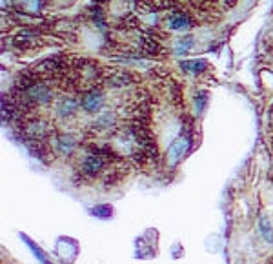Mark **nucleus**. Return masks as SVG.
Masks as SVG:
<instances>
[{
  "label": "nucleus",
  "instance_id": "1a4fd4ad",
  "mask_svg": "<svg viewBox=\"0 0 273 264\" xmlns=\"http://www.w3.org/2000/svg\"><path fill=\"white\" fill-rule=\"evenodd\" d=\"M259 228H260V233H262L264 241L269 242V244H273V230L271 226H269V221L266 217H260L259 221Z\"/></svg>",
  "mask_w": 273,
  "mask_h": 264
},
{
  "label": "nucleus",
  "instance_id": "6e6552de",
  "mask_svg": "<svg viewBox=\"0 0 273 264\" xmlns=\"http://www.w3.org/2000/svg\"><path fill=\"white\" fill-rule=\"evenodd\" d=\"M190 19L186 15H173L170 19V28L172 29H188L190 28Z\"/></svg>",
  "mask_w": 273,
  "mask_h": 264
},
{
  "label": "nucleus",
  "instance_id": "9b49d317",
  "mask_svg": "<svg viewBox=\"0 0 273 264\" xmlns=\"http://www.w3.org/2000/svg\"><path fill=\"white\" fill-rule=\"evenodd\" d=\"M191 46H193V38H191V37L182 38L181 44H179V47H177V53H179V55H184L186 51L190 49Z\"/></svg>",
  "mask_w": 273,
  "mask_h": 264
},
{
  "label": "nucleus",
  "instance_id": "f03ea898",
  "mask_svg": "<svg viewBox=\"0 0 273 264\" xmlns=\"http://www.w3.org/2000/svg\"><path fill=\"white\" fill-rule=\"evenodd\" d=\"M107 166V157L104 153H89L82 161L80 173L86 177H97Z\"/></svg>",
  "mask_w": 273,
  "mask_h": 264
},
{
  "label": "nucleus",
  "instance_id": "0eeeda50",
  "mask_svg": "<svg viewBox=\"0 0 273 264\" xmlns=\"http://www.w3.org/2000/svg\"><path fill=\"white\" fill-rule=\"evenodd\" d=\"M181 68L184 71H188V73H202V71L208 70V62H204V61H186L181 64Z\"/></svg>",
  "mask_w": 273,
  "mask_h": 264
},
{
  "label": "nucleus",
  "instance_id": "9d476101",
  "mask_svg": "<svg viewBox=\"0 0 273 264\" xmlns=\"http://www.w3.org/2000/svg\"><path fill=\"white\" fill-rule=\"evenodd\" d=\"M22 237H24V241L28 242V246H29V250H31V251H33V253L37 255V257H38V260H40V262H42V264H51V260H49V257H47V255H46V253H44V251H42V250H40V248H38V246H37V244H35V242H33V241H29V239H28V237H26V235H22Z\"/></svg>",
  "mask_w": 273,
  "mask_h": 264
},
{
  "label": "nucleus",
  "instance_id": "7ed1b4c3",
  "mask_svg": "<svg viewBox=\"0 0 273 264\" xmlns=\"http://www.w3.org/2000/svg\"><path fill=\"white\" fill-rule=\"evenodd\" d=\"M80 104H82V108L88 113H97L98 110L102 108V104H104V97H102L100 91H97V89H91V91H88L86 95H84Z\"/></svg>",
  "mask_w": 273,
  "mask_h": 264
},
{
  "label": "nucleus",
  "instance_id": "39448f33",
  "mask_svg": "<svg viewBox=\"0 0 273 264\" xmlns=\"http://www.w3.org/2000/svg\"><path fill=\"white\" fill-rule=\"evenodd\" d=\"M186 148H188V142L186 140H175V142L172 144V148H170V151H168V157H170V163L175 164L179 159L184 155Z\"/></svg>",
  "mask_w": 273,
  "mask_h": 264
},
{
  "label": "nucleus",
  "instance_id": "20e7f679",
  "mask_svg": "<svg viewBox=\"0 0 273 264\" xmlns=\"http://www.w3.org/2000/svg\"><path fill=\"white\" fill-rule=\"evenodd\" d=\"M57 148H59V151H61L62 155L68 157V155H71L73 149L77 148V139L70 133H62L61 137H59V140H57Z\"/></svg>",
  "mask_w": 273,
  "mask_h": 264
},
{
  "label": "nucleus",
  "instance_id": "f257e3e1",
  "mask_svg": "<svg viewBox=\"0 0 273 264\" xmlns=\"http://www.w3.org/2000/svg\"><path fill=\"white\" fill-rule=\"evenodd\" d=\"M24 98L28 100V104H49L53 98V93L47 86L37 82H26L22 84Z\"/></svg>",
  "mask_w": 273,
  "mask_h": 264
},
{
  "label": "nucleus",
  "instance_id": "423d86ee",
  "mask_svg": "<svg viewBox=\"0 0 273 264\" xmlns=\"http://www.w3.org/2000/svg\"><path fill=\"white\" fill-rule=\"evenodd\" d=\"M77 110H79V102L73 100V98H64L59 104V115L61 117H71Z\"/></svg>",
  "mask_w": 273,
  "mask_h": 264
},
{
  "label": "nucleus",
  "instance_id": "f8f14e48",
  "mask_svg": "<svg viewBox=\"0 0 273 264\" xmlns=\"http://www.w3.org/2000/svg\"><path fill=\"white\" fill-rule=\"evenodd\" d=\"M208 102V93L206 91H200L195 95V104H197V112H202L204 110V104Z\"/></svg>",
  "mask_w": 273,
  "mask_h": 264
}]
</instances>
